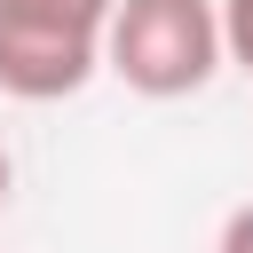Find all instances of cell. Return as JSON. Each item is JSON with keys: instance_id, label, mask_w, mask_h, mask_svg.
Instances as JSON below:
<instances>
[{"instance_id": "1", "label": "cell", "mask_w": 253, "mask_h": 253, "mask_svg": "<svg viewBox=\"0 0 253 253\" xmlns=\"http://www.w3.org/2000/svg\"><path fill=\"white\" fill-rule=\"evenodd\" d=\"M221 63H229L221 0H119L111 40H103V71H119L150 103L198 95Z\"/></svg>"}, {"instance_id": "2", "label": "cell", "mask_w": 253, "mask_h": 253, "mask_svg": "<svg viewBox=\"0 0 253 253\" xmlns=\"http://www.w3.org/2000/svg\"><path fill=\"white\" fill-rule=\"evenodd\" d=\"M95 71H103V40L0 24V95H16V103H63V95H79Z\"/></svg>"}, {"instance_id": "3", "label": "cell", "mask_w": 253, "mask_h": 253, "mask_svg": "<svg viewBox=\"0 0 253 253\" xmlns=\"http://www.w3.org/2000/svg\"><path fill=\"white\" fill-rule=\"evenodd\" d=\"M119 0H0V24H32V32H71V40H111Z\"/></svg>"}, {"instance_id": "4", "label": "cell", "mask_w": 253, "mask_h": 253, "mask_svg": "<svg viewBox=\"0 0 253 253\" xmlns=\"http://www.w3.org/2000/svg\"><path fill=\"white\" fill-rule=\"evenodd\" d=\"M221 40H229V63L253 71V0H221Z\"/></svg>"}, {"instance_id": "5", "label": "cell", "mask_w": 253, "mask_h": 253, "mask_svg": "<svg viewBox=\"0 0 253 253\" xmlns=\"http://www.w3.org/2000/svg\"><path fill=\"white\" fill-rule=\"evenodd\" d=\"M213 253H253V198L221 221V245H213Z\"/></svg>"}, {"instance_id": "6", "label": "cell", "mask_w": 253, "mask_h": 253, "mask_svg": "<svg viewBox=\"0 0 253 253\" xmlns=\"http://www.w3.org/2000/svg\"><path fill=\"white\" fill-rule=\"evenodd\" d=\"M8 182H16V166H8V150H0V206H8Z\"/></svg>"}]
</instances>
